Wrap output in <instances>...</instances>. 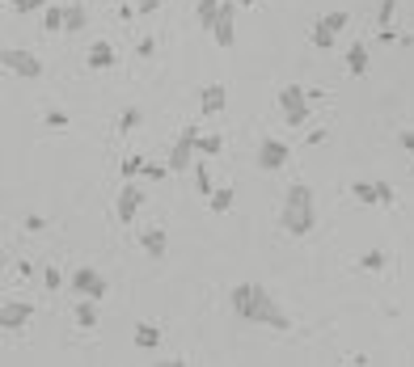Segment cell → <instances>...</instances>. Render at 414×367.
Instances as JSON below:
<instances>
[{
	"label": "cell",
	"mask_w": 414,
	"mask_h": 367,
	"mask_svg": "<svg viewBox=\"0 0 414 367\" xmlns=\"http://www.w3.org/2000/svg\"><path fill=\"white\" fill-rule=\"evenodd\" d=\"M279 110H284V123H288V127H305L309 114H313L309 89H305V85H284V89H279Z\"/></svg>",
	"instance_id": "cell-3"
},
{
	"label": "cell",
	"mask_w": 414,
	"mask_h": 367,
	"mask_svg": "<svg viewBox=\"0 0 414 367\" xmlns=\"http://www.w3.org/2000/svg\"><path fill=\"white\" fill-rule=\"evenodd\" d=\"M42 283H47V292H59L63 287V275L55 266H42Z\"/></svg>",
	"instance_id": "cell-32"
},
{
	"label": "cell",
	"mask_w": 414,
	"mask_h": 367,
	"mask_svg": "<svg viewBox=\"0 0 414 367\" xmlns=\"http://www.w3.org/2000/svg\"><path fill=\"white\" fill-rule=\"evenodd\" d=\"M169 169L173 173H186V169H195V161H199V123H186L182 127V135H178V144L169 148Z\"/></svg>",
	"instance_id": "cell-4"
},
{
	"label": "cell",
	"mask_w": 414,
	"mask_h": 367,
	"mask_svg": "<svg viewBox=\"0 0 414 367\" xmlns=\"http://www.w3.org/2000/svg\"><path fill=\"white\" fill-rule=\"evenodd\" d=\"M351 194L360 199V203H381V190H377V182H351Z\"/></svg>",
	"instance_id": "cell-24"
},
{
	"label": "cell",
	"mask_w": 414,
	"mask_h": 367,
	"mask_svg": "<svg viewBox=\"0 0 414 367\" xmlns=\"http://www.w3.org/2000/svg\"><path fill=\"white\" fill-rule=\"evenodd\" d=\"M30 317H34V309H30V304H21V300H8V304L0 309V325H4V330H21Z\"/></svg>",
	"instance_id": "cell-10"
},
{
	"label": "cell",
	"mask_w": 414,
	"mask_h": 367,
	"mask_svg": "<svg viewBox=\"0 0 414 367\" xmlns=\"http://www.w3.org/2000/svg\"><path fill=\"white\" fill-rule=\"evenodd\" d=\"M279 228H284L288 237H309V232L317 228V199H313V190H309L305 182L288 186L284 207H279Z\"/></svg>",
	"instance_id": "cell-2"
},
{
	"label": "cell",
	"mask_w": 414,
	"mask_h": 367,
	"mask_svg": "<svg viewBox=\"0 0 414 367\" xmlns=\"http://www.w3.org/2000/svg\"><path fill=\"white\" fill-rule=\"evenodd\" d=\"M212 34H216V46H233L237 42V4L224 0L220 13L212 17Z\"/></svg>",
	"instance_id": "cell-8"
},
{
	"label": "cell",
	"mask_w": 414,
	"mask_h": 367,
	"mask_svg": "<svg viewBox=\"0 0 414 367\" xmlns=\"http://www.w3.org/2000/svg\"><path fill=\"white\" fill-rule=\"evenodd\" d=\"M144 165H148L144 156H123V165H118V169H123V178H135V173H144Z\"/></svg>",
	"instance_id": "cell-30"
},
{
	"label": "cell",
	"mask_w": 414,
	"mask_h": 367,
	"mask_svg": "<svg viewBox=\"0 0 414 367\" xmlns=\"http://www.w3.org/2000/svg\"><path fill=\"white\" fill-rule=\"evenodd\" d=\"M140 245H144V254H148L152 262H161V258H165V245H169V237H165V228H148Z\"/></svg>",
	"instance_id": "cell-12"
},
{
	"label": "cell",
	"mask_w": 414,
	"mask_h": 367,
	"mask_svg": "<svg viewBox=\"0 0 414 367\" xmlns=\"http://www.w3.org/2000/svg\"><path fill=\"white\" fill-rule=\"evenodd\" d=\"M398 139H402V148H406V152H414V127H410V131H402Z\"/></svg>",
	"instance_id": "cell-41"
},
{
	"label": "cell",
	"mask_w": 414,
	"mask_h": 367,
	"mask_svg": "<svg viewBox=\"0 0 414 367\" xmlns=\"http://www.w3.org/2000/svg\"><path fill=\"white\" fill-rule=\"evenodd\" d=\"M360 266H364L368 275H385V266H389V254H385V249H368V254L360 258Z\"/></svg>",
	"instance_id": "cell-19"
},
{
	"label": "cell",
	"mask_w": 414,
	"mask_h": 367,
	"mask_svg": "<svg viewBox=\"0 0 414 367\" xmlns=\"http://www.w3.org/2000/svg\"><path fill=\"white\" fill-rule=\"evenodd\" d=\"M220 152H224L220 131H199V156H220Z\"/></svg>",
	"instance_id": "cell-18"
},
{
	"label": "cell",
	"mask_w": 414,
	"mask_h": 367,
	"mask_svg": "<svg viewBox=\"0 0 414 367\" xmlns=\"http://www.w3.org/2000/svg\"><path fill=\"white\" fill-rule=\"evenodd\" d=\"M317 21H326L334 34H343L347 25H351V13H343V8H334V13H326V17H317Z\"/></svg>",
	"instance_id": "cell-26"
},
{
	"label": "cell",
	"mask_w": 414,
	"mask_h": 367,
	"mask_svg": "<svg viewBox=\"0 0 414 367\" xmlns=\"http://www.w3.org/2000/svg\"><path fill=\"white\" fill-rule=\"evenodd\" d=\"M233 199H237V190H233V186H224V190H216V194L207 199V207H212L216 216H224V211H233Z\"/></svg>",
	"instance_id": "cell-21"
},
{
	"label": "cell",
	"mask_w": 414,
	"mask_h": 367,
	"mask_svg": "<svg viewBox=\"0 0 414 367\" xmlns=\"http://www.w3.org/2000/svg\"><path fill=\"white\" fill-rule=\"evenodd\" d=\"M0 63H4V72H13L21 80H38L42 76V59L30 55V51H21V46H4L0 51Z\"/></svg>",
	"instance_id": "cell-5"
},
{
	"label": "cell",
	"mask_w": 414,
	"mask_h": 367,
	"mask_svg": "<svg viewBox=\"0 0 414 367\" xmlns=\"http://www.w3.org/2000/svg\"><path fill=\"white\" fill-rule=\"evenodd\" d=\"M97 279H102V275H97L93 266H80V270L72 275V292H80V296H89V292L97 287Z\"/></svg>",
	"instance_id": "cell-17"
},
{
	"label": "cell",
	"mask_w": 414,
	"mask_h": 367,
	"mask_svg": "<svg viewBox=\"0 0 414 367\" xmlns=\"http://www.w3.org/2000/svg\"><path fill=\"white\" fill-rule=\"evenodd\" d=\"M220 4H224V0H199V4H195V17H199L203 30H212V17L220 13Z\"/></svg>",
	"instance_id": "cell-25"
},
{
	"label": "cell",
	"mask_w": 414,
	"mask_h": 367,
	"mask_svg": "<svg viewBox=\"0 0 414 367\" xmlns=\"http://www.w3.org/2000/svg\"><path fill=\"white\" fill-rule=\"evenodd\" d=\"M85 25H89V8H85L80 0H76V4H68V21H63V30H68V34H80Z\"/></svg>",
	"instance_id": "cell-14"
},
{
	"label": "cell",
	"mask_w": 414,
	"mask_h": 367,
	"mask_svg": "<svg viewBox=\"0 0 414 367\" xmlns=\"http://www.w3.org/2000/svg\"><path fill=\"white\" fill-rule=\"evenodd\" d=\"M144 199H148V190H144V186H135V182L127 178V182L118 186V199H114V216H118V224H135V216H140Z\"/></svg>",
	"instance_id": "cell-6"
},
{
	"label": "cell",
	"mask_w": 414,
	"mask_h": 367,
	"mask_svg": "<svg viewBox=\"0 0 414 367\" xmlns=\"http://www.w3.org/2000/svg\"><path fill=\"white\" fill-rule=\"evenodd\" d=\"M309 38H313V46H317V51H330V46H334V38H339V34H334V30H330V25H326V21H317V25H313V34H309Z\"/></svg>",
	"instance_id": "cell-23"
},
{
	"label": "cell",
	"mask_w": 414,
	"mask_h": 367,
	"mask_svg": "<svg viewBox=\"0 0 414 367\" xmlns=\"http://www.w3.org/2000/svg\"><path fill=\"white\" fill-rule=\"evenodd\" d=\"M169 173H173L169 161H148V165H144V178H148V182H165Z\"/></svg>",
	"instance_id": "cell-27"
},
{
	"label": "cell",
	"mask_w": 414,
	"mask_h": 367,
	"mask_svg": "<svg viewBox=\"0 0 414 367\" xmlns=\"http://www.w3.org/2000/svg\"><path fill=\"white\" fill-rule=\"evenodd\" d=\"M131 342H135L140 351H157V347H161V330H157V325H148V321H140V325H135V334H131Z\"/></svg>",
	"instance_id": "cell-13"
},
{
	"label": "cell",
	"mask_w": 414,
	"mask_h": 367,
	"mask_svg": "<svg viewBox=\"0 0 414 367\" xmlns=\"http://www.w3.org/2000/svg\"><path fill=\"white\" fill-rule=\"evenodd\" d=\"M51 0H13V13L17 17H30V13H38V8H47Z\"/></svg>",
	"instance_id": "cell-29"
},
{
	"label": "cell",
	"mask_w": 414,
	"mask_h": 367,
	"mask_svg": "<svg viewBox=\"0 0 414 367\" xmlns=\"http://www.w3.org/2000/svg\"><path fill=\"white\" fill-rule=\"evenodd\" d=\"M288 156H292V148H288L284 139H275V135H262V139H258V169L279 173V169L288 165Z\"/></svg>",
	"instance_id": "cell-7"
},
{
	"label": "cell",
	"mask_w": 414,
	"mask_h": 367,
	"mask_svg": "<svg viewBox=\"0 0 414 367\" xmlns=\"http://www.w3.org/2000/svg\"><path fill=\"white\" fill-rule=\"evenodd\" d=\"M224 101H229V89L224 85H203L199 89V114L203 118H216L224 110Z\"/></svg>",
	"instance_id": "cell-9"
},
{
	"label": "cell",
	"mask_w": 414,
	"mask_h": 367,
	"mask_svg": "<svg viewBox=\"0 0 414 367\" xmlns=\"http://www.w3.org/2000/svg\"><path fill=\"white\" fill-rule=\"evenodd\" d=\"M135 55H140V59H152V55H157V38H152V34L140 38V42H135Z\"/></svg>",
	"instance_id": "cell-33"
},
{
	"label": "cell",
	"mask_w": 414,
	"mask_h": 367,
	"mask_svg": "<svg viewBox=\"0 0 414 367\" xmlns=\"http://www.w3.org/2000/svg\"><path fill=\"white\" fill-rule=\"evenodd\" d=\"M381 42H385V46H394V42H402V38L394 34V25H381Z\"/></svg>",
	"instance_id": "cell-38"
},
{
	"label": "cell",
	"mask_w": 414,
	"mask_h": 367,
	"mask_svg": "<svg viewBox=\"0 0 414 367\" xmlns=\"http://www.w3.org/2000/svg\"><path fill=\"white\" fill-rule=\"evenodd\" d=\"M377 190H381V207H394V186L389 182H377Z\"/></svg>",
	"instance_id": "cell-37"
},
{
	"label": "cell",
	"mask_w": 414,
	"mask_h": 367,
	"mask_svg": "<svg viewBox=\"0 0 414 367\" xmlns=\"http://www.w3.org/2000/svg\"><path fill=\"white\" fill-rule=\"evenodd\" d=\"M85 63H89L93 72L114 68V46H110V42H93V46H89V55H85Z\"/></svg>",
	"instance_id": "cell-11"
},
{
	"label": "cell",
	"mask_w": 414,
	"mask_h": 367,
	"mask_svg": "<svg viewBox=\"0 0 414 367\" xmlns=\"http://www.w3.org/2000/svg\"><path fill=\"white\" fill-rule=\"evenodd\" d=\"M190 173H195V190H199L203 199H212L216 190H212V173H207V165H203V156L195 161V169H190Z\"/></svg>",
	"instance_id": "cell-20"
},
{
	"label": "cell",
	"mask_w": 414,
	"mask_h": 367,
	"mask_svg": "<svg viewBox=\"0 0 414 367\" xmlns=\"http://www.w3.org/2000/svg\"><path fill=\"white\" fill-rule=\"evenodd\" d=\"M140 118H144V114H140V106H127V110L118 114V131H135V127H140Z\"/></svg>",
	"instance_id": "cell-28"
},
{
	"label": "cell",
	"mask_w": 414,
	"mask_h": 367,
	"mask_svg": "<svg viewBox=\"0 0 414 367\" xmlns=\"http://www.w3.org/2000/svg\"><path fill=\"white\" fill-rule=\"evenodd\" d=\"M165 0H135V8H140V17H152L157 8H161Z\"/></svg>",
	"instance_id": "cell-36"
},
{
	"label": "cell",
	"mask_w": 414,
	"mask_h": 367,
	"mask_svg": "<svg viewBox=\"0 0 414 367\" xmlns=\"http://www.w3.org/2000/svg\"><path fill=\"white\" fill-rule=\"evenodd\" d=\"M394 13H398V0H381V8H377V25H394Z\"/></svg>",
	"instance_id": "cell-31"
},
{
	"label": "cell",
	"mask_w": 414,
	"mask_h": 367,
	"mask_svg": "<svg viewBox=\"0 0 414 367\" xmlns=\"http://www.w3.org/2000/svg\"><path fill=\"white\" fill-rule=\"evenodd\" d=\"M347 68H351V76H364V72H368V46H364V42H351Z\"/></svg>",
	"instance_id": "cell-16"
},
{
	"label": "cell",
	"mask_w": 414,
	"mask_h": 367,
	"mask_svg": "<svg viewBox=\"0 0 414 367\" xmlns=\"http://www.w3.org/2000/svg\"><path fill=\"white\" fill-rule=\"evenodd\" d=\"M135 13H140V8H135V4H118V21H131V17H135Z\"/></svg>",
	"instance_id": "cell-40"
},
{
	"label": "cell",
	"mask_w": 414,
	"mask_h": 367,
	"mask_svg": "<svg viewBox=\"0 0 414 367\" xmlns=\"http://www.w3.org/2000/svg\"><path fill=\"white\" fill-rule=\"evenodd\" d=\"M326 135H330L326 127H317V131H309V148H317V144H326Z\"/></svg>",
	"instance_id": "cell-39"
},
{
	"label": "cell",
	"mask_w": 414,
	"mask_h": 367,
	"mask_svg": "<svg viewBox=\"0 0 414 367\" xmlns=\"http://www.w3.org/2000/svg\"><path fill=\"white\" fill-rule=\"evenodd\" d=\"M63 21H68V8H59V4H47V8H42V30H47V34H59Z\"/></svg>",
	"instance_id": "cell-15"
},
{
	"label": "cell",
	"mask_w": 414,
	"mask_h": 367,
	"mask_svg": "<svg viewBox=\"0 0 414 367\" xmlns=\"http://www.w3.org/2000/svg\"><path fill=\"white\" fill-rule=\"evenodd\" d=\"M21 224H25V232H42V228H47V220H42V216H34V211H30Z\"/></svg>",
	"instance_id": "cell-35"
},
{
	"label": "cell",
	"mask_w": 414,
	"mask_h": 367,
	"mask_svg": "<svg viewBox=\"0 0 414 367\" xmlns=\"http://www.w3.org/2000/svg\"><path fill=\"white\" fill-rule=\"evenodd\" d=\"M76 325H80V330H93V325H97V304H93L89 296L76 304Z\"/></svg>",
	"instance_id": "cell-22"
},
{
	"label": "cell",
	"mask_w": 414,
	"mask_h": 367,
	"mask_svg": "<svg viewBox=\"0 0 414 367\" xmlns=\"http://www.w3.org/2000/svg\"><path fill=\"white\" fill-rule=\"evenodd\" d=\"M42 123H47L51 131H63V127H68V114H63V110H47V118H42Z\"/></svg>",
	"instance_id": "cell-34"
},
{
	"label": "cell",
	"mask_w": 414,
	"mask_h": 367,
	"mask_svg": "<svg viewBox=\"0 0 414 367\" xmlns=\"http://www.w3.org/2000/svg\"><path fill=\"white\" fill-rule=\"evenodd\" d=\"M233 313H237L241 321L267 325V330H288V325H292L288 313H284V309L271 300V292L258 287V283H237V287H233Z\"/></svg>",
	"instance_id": "cell-1"
}]
</instances>
